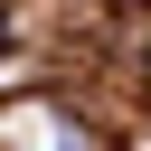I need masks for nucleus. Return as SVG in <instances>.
<instances>
[{
	"label": "nucleus",
	"instance_id": "1",
	"mask_svg": "<svg viewBox=\"0 0 151 151\" xmlns=\"http://www.w3.org/2000/svg\"><path fill=\"white\" fill-rule=\"evenodd\" d=\"M0 151H113V132L76 104V85H28L0 104Z\"/></svg>",
	"mask_w": 151,
	"mask_h": 151
},
{
	"label": "nucleus",
	"instance_id": "2",
	"mask_svg": "<svg viewBox=\"0 0 151 151\" xmlns=\"http://www.w3.org/2000/svg\"><path fill=\"white\" fill-rule=\"evenodd\" d=\"M132 76H142V94H151V38H142V47H132Z\"/></svg>",
	"mask_w": 151,
	"mask_h": 151
}]
</instances>
